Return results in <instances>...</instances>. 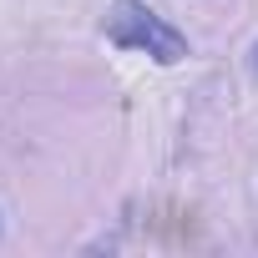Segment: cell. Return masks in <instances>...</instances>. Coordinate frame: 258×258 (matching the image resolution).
<instances>
[{"label": "cell", "mask_w": 258, "mask_h": 258, "mask_svg": "<svg viewBox=\"0 0 258 258\" xmlns=\"http://www.w3.org/2000/svg\"><path fill=\"white\" fill-rule=\"evenodd\" d=\"M0 238H6V223H0Z\"/></svg>", "instance_id": "3957f363"}, {"label": "cell", "mask_w": 258, "mask_h": 258, "mask_svg": "<svg viewBox=\"0 0 258 258\" xmlns=\"http://www.w3.org/2000/svg\"><path fill=\"white\" fill-rule=\"evenodd\" d=\"M101 36L111 46H121V51L152 56L157 66H177L187 56V36L172 21H162L152 6H142V0H111V11L101 21Z\"/></svg>", "instance_id": "6da1fadb"}, {"label": "cell", "mask_w": 258, "mask_h": 258, "mask_svg": "<svg viewBox=\"0 0 258 258\" xmlns=\"http://www.w3.org/2000/svg\"><path fill=\"white\" fill-rule=\"evenodd\" d=\"M248 66H253V76H258V46H253V61H248Z\"/></svg>", "instance_id": "7a4b0ae2"}]
</instances>
